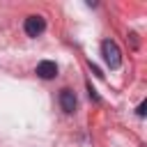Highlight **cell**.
<instances>
[{
    "mask_svg": "<svg viewBox=\"0 0 147 147\" xmlns=\"http://www.w3.org/2000/svg\"><path fill=\"white\" fill-rule=\"evenodd\" d=\"M76 103H78V99H76V92H74V90H69V87L60 90V108H62L67 115H71V113L76 110Z\"/></svg>",
    "mask_w": 147,
    "mask_h": 147,
    "instance_id": "cell-3",
    "label": "cell"
},
{
    "mask_svg": "<svg viewBox=\"0 0 147 147\" xmlns=\"http://www.w3.org/2000/svg\"><path fill=\"white\" fill-rule=\"evenodd\" d=\"M37 76H39V78H44V80L55 78V76H57V64H55V62H51V60L39 62V64H37Z\"/></svg>",
    "mask_w": 147,
    "mask_h": 147,
    "instance_id": "cell-4",
    "label": "cell"
},
{
    "mask_svg": "<svg viewBox=\"0 0 147 147\" xmlns=\"http://www.w3.org/2000/svg\"><path fill=\"white\" fill-rule=\"evenodd\" d=\"M23 30L28 37H39L44 30H46V21L41 16H28L25 23H23Z\"/></svg>",
    "mask_w": 147,
    "mask_h": 147,
    "instance_id": "cell-2",
    "label": "cell"
},
{
    "mask_svg": "<svg viewBox=\"0 0 147 147\" xmlns=\"http://www.w3.org/2000/svg\"><path fill=\"white\" fill-rule=\"evenodd\" d=\"M145 108H147V103H145V101H142V103H140V106H138V115H140V117H142V115H145Z\"/></svg>",
    "mask_w": 147,
    "mask_h": 147,
    "instance_id": "cell-5",
    "label": "cell"
},
{
    "mask_svg": "<svg viewBox=\"0 0 147 147\" xmlns=\"http://www.w3.org/2000/svg\"><path fill=\"white\" fill-rule=\"evenodd\" d=\"M101 55H103V62H106L110 69H117V67L122 64V51H119V46H117L113 39L101 41Z\"/></svg>",
    "mask_w": 147,
    "mask_h": 147,
    "instance_id": "cell-1",
    "label": "cell"
}]
</instances>
